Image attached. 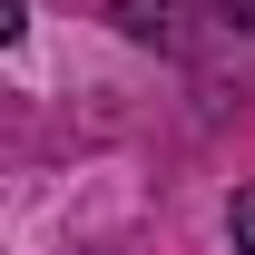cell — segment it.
Masks as SVG:
<instances>
[{
    "instance_id": "6da1fadb",
    "label": "cell",
    "mask_w": 255,
    "mask_h": 255,
    "mask_svg": "<svg viewBox=\"0 0 255 255\" xmlns=\"http://www.w3.org/2000/svg\"><path fill=\"white\" fill-rule=\"evenodd\" d=\"M108 20H118L128 39H177V10H167V0H108Z\"/></svg>"
},
{
    "instance_id": "7a4b0ae2",
    "label": "cell",
    "mask_w": 255,
    "mask_h": 255,
    "mask_svg": "<svg viewBox=\"0 0 255 255\" xmlns=\"http://www.w3.org/2000/svg\"><path fill=\"white\" fill-rule=\"evenodd\" d=\"M226 246H236V255H255V187H236V196H226Z\"/></svg>"
},
{
    "instance_id": "3957f363",
    "label": "cell",
    "mask_w": 255,
    "mask_h": 255,
    "mask_svg": "<svg viewBox=\"0 0 255 255\" xmlns=\"http://www.w3.org/2000/svg\"><path fill=\"white\" fill-rule=\"evenodd\" d=\"M20 10H30V0H0V39H20V30H30Z\"/></svg>"
},
{
    "instance_id": "277c9868",
    "label": "cell",
    "mask_w": 255,
    "mask_h": 255,
    "mask_svg": "<svg viewBox=\"0 0 255 255\" xmlns=\"http://www.w3.org/2000/svg\"><path fill=\"white\" fill-rule=\"evenodd\" d=\"M216 10H226V20H246V30H255V0H216Z\"/></svg>"
}]
</instances>
